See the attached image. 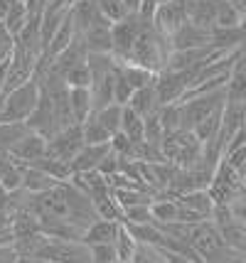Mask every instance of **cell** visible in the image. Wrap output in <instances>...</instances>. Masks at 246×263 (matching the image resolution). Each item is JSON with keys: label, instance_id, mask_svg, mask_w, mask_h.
Returning a JSON list of instances; mask_svg holds the SVG:
<instances>
[{"label": "cell", "instance_id": "6da1fadb", "mask_svg": "<svg viewBox=\"0 0 246 263\" xmlns=\"http://www.w3.org/2000/svg\"><path fill=\"white\" fill-rule=\"evenodd\" d=\"M170 57V42L167 37L158 32L155 27L150 25V20H143V27L136 42L130 47L128 59L123 64H136V67H143L153 71V74H160L165 69V62Z\"/></svg>", "mask_w": 246, "mask_h": 263}, {"label": "cell", "instance_id": "7a4b0ae2", "mask_svg": "<svg viewBox=\"0 0 246 263\" xmlns=\"http://www.w3.org/2000/svg\"><path fill=\"white\" fill-rule=\"evenodd\" d=\"M40 96H42V89L37 79H30L27 84L17 86L15 91L0 96V121L27 123V118L32 116V111L40 103Z\"/></svg>", "mask_w": 246, "mask_h": 263}, {"label": "cell", "instance_id": "3957f363", "mask_svg": "<svg viewBox=\"0 0 246 263\" xmlns=\"http://www.w3.org/2000/svg\"><path fill=\"white\" fill-rule=\"evenodd\" d=\"M204 145L197 140V136L192 130H175L167 133L160 143V153H163L165 162H173L175 167H192L195 162H199Z\"/></svg>", "mask_w": 246, "mask_h": 263}, {"label": "cell", "instance_id": "277c9868", "mask_svg": "<svg viewBox=\"0 0 246 263\" xmlns=\"http://www.w3.org/2000/svg\"><path fill=\"white\" fill-rule=\"evenodd\" d=\"M207 192H210L214 206H226L229 202H232V199L246 195L244 182H241V175L232 170L226 162H219V165H217L214 177H212L210 187H207Z\"/></svg>", "mask_w": 246, "mask_h": 263}, {"label": "cell", "instance_id": "5b68a950", "mask_svg": "<svg viewBox=\"0 0 246 263\" xmlns=\"http://www.w3.org/2000/svg\"><path fill=\"white\" fill-rule=\"evenodd\" d=\"M35 258L49 263H91V251L84 241H52L40 249Z\"/></svg>", "mask_w": 246, "mask_h": 263}, {"label": "cell", "instance_id": "8992f818", "mask_svg": "<svg viewBox=\"0 0 246 263\" xmlns=\"http://www.w3.org/2000/svg\"><path fill=\"white\" fill-rule=\"evenodd\" d=\"M185 23H190V10H187V0H173V3H163L158 5L150 15V25L163 34V37H173V34L182 27Z\"/></svg>", "mask_w": 246, "mask_h": 263}, {"label": "cell", "instance_id": "52a82bcc", "mask_svg": "<svg viewBox=\"0 0 246 263\" xmlns=\"http://www.w3.org/2000/svg\"><path fill=\"white\" fill-rule=\"evenodd\" d=\"M190 84H192V77H190V74L163 69L160 74H155V81H153V89L158 93V103H160V106L180 103L185 99V93L190 91Z\"/></svg>", "mask_w": 246, "mask_h": 263}, {"label": "cell", "instance_id": "ba28073f", "mask_svg": "<svg viewBox=\"0 0 246 263\" xmlns=\"http://www.w3.org/2000/svg\"><path fill=\"white\" fill-rule=\"evenodd\" d=\"M84 148V136H82V126H69L64 130H59L47 140V158H54V160L69 162L79 155V150Z\"/></svg>", "mask_w": 246, "mask_h": 263}, {"label": "cell", "instance_id": "9c48e42d", "mask_svg": "<svg viewBox=\"0 0 246 263\" xmlns=\"http://www.w3.org/2000/svg\"><path fill=\"white\" fill-rule=\"evenodd\" d=\"M143 27V17L141 15H128V17H123L121 23H113L111 25V45H113V59H116L118 64H123L126 59H128V52L133 42H136V37L141 32Z\"/></svg>", "mask_w": 246, "mask_h": 263}, {"label": "cell", "instance_id": "30bf717a", "mask_svg": "<svg viewBox=\"0 0 246 263\" xmlns=\"http://www.w3.org/2000/svg\"><path fill=\"white\" fill-rule=\"evenodd\" d=\"M187 241H190V246L195 249V253H197L199 258H204L207 253H212L214 249H219V246L224 243L222 236H219V229L212 224L210 219H207V221H199V224H195V227L190 229ZM202 263H204V261H202Z\"/></svg>", "mask_w": 246, "mask_h": 263}, {"label": "cell", "instance_id": "8fae6325", "mask_svg": "<svg viewBox=\"0 0 246 263\" xmlns=\"http://www.w3.org/2000/svg\"><path fill=\"white\" fill-rule=\"evenodd\" d=\"M167 42H170V52H175V49L212 47V32L210 30H202V27H197V25H192V23H185Z\"/></svg>", "mask_w": 246, "mask_h": 263}, {"label": "cell", "instance_id": "7c38bea8", "mask_svg": "<svg viewBox=\"0 0 246 263\" xmlns=\"http://www.w3.org/2000/svg\"><path fill=\"white\" fill-rule=\"evenodd\" d=\"M8 153H10L17 162H23V165H32V162H37L40 158H45V153H47V138L37 136V133L30 130V133H27L23 140H17Z\"/></svg>", "mask_w": 246, "mask_h": 263}, {"label": "cell", "instance_id": "4fadbf2b", "mask_svg": "<svg viewBox=\"0 0 246 263\" xmlns=\"http://www.w3.org/2000/svg\"><path fill=\"white\" fill-rule=\"evenodd\" d=\"M79 37H82V42L89 54H111L113 52V45H111V23L94 25L91 30H86Z\"/></svg>", "mask_w": 246, "mask_h": 263}, {"label": "cell", "instance_id": "5bb4252c", "mask_svg": "<svg viewBox=\"0 0 246 263\" xmlns=\"http://www.w3.org/2000/svg\"><path fill=\"white\" fill-rule=\"evenodd\" d=\"M121 221H111V219H96L91 227L84 229L82 241L86 246H96V243H113L118 234Z\"/></svg>", "mask_w": 246, "mask_h": 263}, {"label": "cell", "instance_id": "9a60e30c", "mask_svg": "<svg viewBox=\"0 0 246 263\" xmlns=\"http://www.w3.org/2000/svg\"><path fill=\"white\" fill-rule=\"evenodd\" d=\"M111 150V145H84L79 150V155L71 160V172L79 175V172H94L99 170L101 160L106 158V153Z\"/></svg>", "mask_w": 246, "mask_h": 263}, {"label": "cell", "instance_id": "2e32d148", "mask_svg": "<svg viewBox=\"0 0 246 263\" xmlns=\"http://www.w3.org/2000/svg\"><path fill=\"white\" fill-rule=\"evenodd\" d=\"M175 202L180 206L190 209L192 214H197L202 219H210L212 217V209H214V202L207 190H199V192H187V195H180L175 197Z\"/></svg>", "mask_w": 246, "mask_h": 263}, {"label": "cell", "instance_id": "e0dca14e", "mask_svg": "<svg viewBox=\"0 0 246 263\" xmlns=\"http://www.w3.org/2000/svg\"><path fill=\"white\" fill-rule=\"evenodd\" d=\"M69 111H71L74 126H82L84 121L94 114L91 91H89V89H69Z\"/></svg>", "mask_w": 246, "mask_h": 263}, {"label": "cell", "instance_id": "ac0fdd59", "mask_svg": "<svg viewBox=\"0 0 246 263\" xmlns=\"http://www.w3.org/2000/svg\"><path fill=\"white\" fill-rule=\"evenodd\" d=\"M128 108L133 114H138L141 118H148L153 116L158 108H160V103H158V93L153 86H145V89H138V91H133L128 101Z\"/></svg>", "mask_w": 246, "mask_h": 263}, {"label": "cell", "instance_id": "d6986e66", "mask_svg": "<svg viewBox=\"0 0 246 263\" xmlns=\"http://www.w3.org/2000/svg\"><path fill=\"white\" fill-rule=\"evenodd\" d=\"M57 180L54 177H49L47 172L37 170V167H25V177H23V190L25 192H30V195H42V192H49V190H54L57 187Z\"/></svg>", "mask_w": 246, "mask_h": 263}, {"label": "cell", "instance_id": "ffe728a7", "mask_svg": "<svg viewBox=\"0 0 246 263\" xmlns=\"http://www.w3.org/2000/svg\"><path fill=\"white\" fill-rule=\"evenodd\" d=\"M219 229V236H222V241L229 246V249H234V251L244 253L246 256V227L244 224H239V221H234V219H229L226 224H222V227H217Z\"/></svg>", "mask_w": 246, "mask_h": 263}, {"label": "cell", "instance_id": "44dd1931", "mask_svg": "<svg viewBox=\"0 0 246 263\" xmlns=\"http://www.w3.org/2000/svg\"><path fill=\"white\" fill-rule=\"evenodd\" d=\"M30 23V12H27V5L25 3H12L10 10L5 12V17H3V27L12 34V37H17V34L23 32L25 27Z\"/></svg>", "mask_w": 246, "mask_h": 263}, {"label": "cell", "instance_id": "7402d4cb", "mask_svg": "<svg viewBox=\"0 0 246 263\" xmlns=\"http://www.w3.org/2000/svg\"><path fill=\"white\" fill-rule=\"evenodd\" d=\"M118 74L128 81V86L133 91L153 86V81H155L153 71H148V69H143V67H136V64H118Z\"/></svg>", "mask_w": 246, "mask_h": 263}, {"label": "cell", "instance_id": "603a6c76", "mask_svg": "<svg viewBox=\"0 0 246 263\" xmlns=\"http://www.w3.org/2000/svg\"><path fill=\"white\" fill-rule=\"evenodd\" d=\"M118 133H123V136L128 138L130 143H143V118L138 114H133L128 106H123L121 108V130Z\"/></svg>", "mask_w": 246, "mask_h": 263}, {"label": "cell", "instance_id": "cb8c5ba5", "mask_svg": "<svg viewBox=\"0 0 246 263\" xmlns=\"http://www.w3.org/2000/svg\"><path fill=\"white\" fill-rule=\"evenodd\" d=\"M30 167H37V170L47 172L49 177H54L57 182H67L71 175H74V172H71V165H69V162L54 160V158H47V155H45V158H40L37 162H32Z\"/></svg>", "mask_w": 246, "mask_h": 263}, {"label": "cell", "instance_id": "d4e9b609", "mask_svg": "<svg viewBox=\"0 0 246 263\" xmlns=\"http://www.w3.org/2000/svg\"><path fill=\"white\" fill-rule=\"evenodd\" d=\"M91 116H94L96 121L101 123V128H104L111 138L121 130V106H116V103L106 106V108H101V111H94Z\"/></svg>", "mask_w": 246, "mask_h": 263}, {"label": "cell", "instance_id": "484cf974", "mask_svg": "<svg viewBox=\"0 0 246 263\" xmlns=\"http://www.w3.org/2000/svg\"><path fill=\"white\" fill-rule=\"evenodd\" d=\"M30 133V128L25 123H8V121H0V150H10L17 140H23Z\"/></svg>", "mask_w": 246, "mask_h": 263}, {"label": "cell", "instance_id": "4316f807", "mask_svg": "<svg viewBox=\"0 0 246 263\" xmlns=\"http://www.w3.org/2000/svg\"><path fill=\"white\" fill-rule=\"evenodd\" d=\"M10 158H12V155H10ZM25 167H27V165H23V162H17L15 158H12L10 167L3 172V177H0V187H3L5 192H20V190H23Z\"/></svg>", "mask_w": 246, "mask_h": 263}, {"label": "cell", "instance_id": "83f0119b", "mask_svg": "<svg viewBox=\"0 0 246 263\" xmlns=\"http://www.w3.org/2000/svg\"><path fill=\"white\" fill-rule=\"evenodd\" d=\"M113 249H116L118 261H123V263H130V258H133V253H136V249H138V243H136V239L130 236V231L126 229L123 224L118 227L116 241H113Z\"/></svg>", "mask_w": 246, "mask_h": 263}, {"label": "cell", "instance_id": "f1b7e54d", "mask_svg": "<svg viewBox=\"0 0 246 263\" xmlns=\"http://www.w3.org/2000/svg\"><path fill=\"white\" fill-rule=\"evenodd\" d=\"M62 79L67 84V89H91V69L86 62H82V64L71 67Z\"/></svg>", "mask_w": 246, "mask_h": 263}, {"label": "cell", "instance_id": "f546056e", "mask_svg": "<svg viewBox=\"0 0 246 263\" xmlns=\"http://www.w3.org/2000/svg\"><path fill=\"white\" fill-rule=\"evenodd\" d=\"M96 8L101 12V17L108 20V23H121L123 17H128L130 12L126 10V5H123V0H96Z\"/></svg>", "mask_w": 246, "mask_h": 263}, {"label": "cell", "instance_id": "4dcf8cb0", "mask_svg": "<svg viewBox=\"0 0 246 263\" xmlns=\"http://www.w3.org/2000/svg\"><path fill=\"white\" fill-rule=\"evenodd\" d=\"M121 224H133V227H141V224H155L150 214V204H138V206H126L123 209V219Z\"/></svg>", "mask_w": 246, "mask_h": 263}, {"label": "cell", "instance_id": "1f68e13d", "mask_svg": "<svg viewBox=\"0 0 246 263\" xmlns=\"http://www.w3.org/2000/svg\"><path fill=\"white\" fill-rule=\"evenodd\" d=\"M15 49H17L15 37H12V34L3 27V23H0V69L10 64V59L15 57Z\"/></svg>", "mask_w": 246, "mask_h": 263}, {"label": "cell", "instance_id": "d6a6232c", "mask_svg": "<svg viewBox=\"0 0 246 263\" xmlns=\"http://www.w3.org/2000/svg\"><path fill=\"white\" fill-rule=\"evenodd\" d=\"M130 263H165V258H163V251H160V249L138 243V249H136V253H133Z\"/></svg>", "mask_w": 246, "mask_h": 263}, {"label": "cell", "instance_id": "836d02e7", "mask_svg": "<svg viewBox=\"0 0 246 263\" xmlns=\"http://www.w3.org/2000/svg\"><path fill=\"white\" fill-rule=\"evenodd\" d=\"M130 96H133V89L128 86V81L118 74V67H116V79H113V103L123 108V106H128Z\"/></svg>", "mask_w": 246, "mask_h": 263}, {"label": "cell", "instance_id": "e575fe53", "mask_svg": "<svg viewBox=\"0 0 246 263\" xmlns=\"http://www.w3.org/2000/svg\"><path fill=\"white\" fill-rule=\"evenodd\" d=\"M91 251V263H116V249L113 243H96V246H89Z\"/></svg>", "mask_w": 246, "mask_h": 263}, {"label": "cell", "instance_id": "d590c367", "mask_svg": "<svg viewBox=\"0 0 246 263\" xmlns=\"http://www.w3.org/2000/svg\"><path fill=\"white\" fill-rule=\"evenodd\" d=\"M222 162H226L234 172L244 175V170H246V143L239 145V148H234V150H229V153L222 158Z\"/></svg>", "mask_w": 246, "mask_h": 263}, {"label": "cell", "instance_id": "8d00e7d4", "mask_svg": "<svg viewBox=\"0 0 246 263\" xmlns=\"http://www.w3.org/2000/svg\"><path fill=\"white\" fill-rule=\"evenodd\" d=\"M226 206H229V214H232V219L246 227V195L232 199V202H229Z\"/></svg>", "mask_w": 246, "mask_h": 263}, {"label": "cell", "instance_id": "74e56055", "mask_svg": "<svg viewBox=\"0 0 246 263\" xmlns=\"http://www.w3.org/2000/svg\"><path fill=\"white\" fill-rule=\"evenodd\" d=\"M17 251L15 246H0V263H17Z\"/></svg>", "mask_w": 246, "mask_h": 263}, {"label": "cell", "instance_id": "f35d334b", "mask_svg": "<svg viewBox=\"0 0 246 263\" xmlns=\"http://www.w3.org/2000/svg\"><path fill=\"white\" fill-rule=\"evenodd\" d=\"M163 251V249H160ZM163 258L165 263H195L192 258H187V256H180V253H173V251H163Z\"/></svg>", "mask_w": 246, "mask_h": 263}, {"label": "cell", "instance_id": "ab89813d", "mask_svg": "<svg viewBox=\"0 0 246 263\" xmlns=\"http://www.w3.org/2000/svg\"><path fill=\"white\" fill-rule=\"evenodd\" d=\"M123 5H126V10H128L130 15H141L143 0H123Z\"/></svg>", "mask_w": 246, "mask_h": 263}, {"label": "cell", "instance_id": "60d3db41", "mask_svg": "<svg viewBox=\"0 0 246 263\" xmlns=\"http://www.w3.org/2000/svg\"><path fill=\"white\" fill-rule=\"evenodd\" d=\"M15 0H0V23H3V17H5V12L10 10V5Z\"/></svg>", "mask_w": 246, "mask_h": 263}, {"label": "cell", "instance_id": "b9f144b4", "mask_svg": "<svg viewBox=\"0 0 246 263\" xmlns=\"http://www.w3.org/2000/svg\"><path fill=\"white\" fill-rule=\"evenodd\" d=\"M236 8H239V10H241V15H244V27H246V0H241Z\"/></svg>", "mask_w": 246, "mask_h": 263}, {"label": "cell", "instance_id": "7bdbcfd3", "mask_svg": "<svg viewBox=\"0 0 246 263\" xmlns=\"http://www.w3.org/2000/svg\"><path fill=\"white\" fill-rule=\"evenodd\" d=\"M5 69H8V67L0 69V96H3V81H5Z\"/></svg>", "mask_w": 246, "mask_h": 263}, {"label": "cell", "instance_id": "ee69618b", "mask_svg": "<svg viewBox=\"0 0 246 263\" xmlns=\"http://www.w3.org/2000/svg\"><path fill=\"white\" fill-rule=\"evenodd\" d=\"M241 182H244V190H246V170H244V175H241Z\"/></svg>", "mask_w": 246, "mask_h": 263}, {"label": "cell", "instance_id": "f6af8a7d", "mask_svg": "<svg viewBox=\"0 0 246 263\" xmlns=\"http://www.w3.org/2000/svg\"><path fill=\"white\" fill-rule=\"evenodd\" d=\"M163 3H173V0H158V5H163Z\"/></svg>", "mask_w": 246, "mask_h": 263}, {"label": "cell", "instance_id": "bcb514c9", "mask_svg": "<svg viewBox=\"0 0 246 263\" xmlns=\"http://www.w3.org/2000/svg\"><path fill=\"white\" fill-rule=\"evenodd\" d=\"M17 3H27V0H17Z\"/></svg>", "mask_w": 246, "mask_h": 263}, {"label": "cell", "instance_id": "7dc6e473", "mask_svg": "<svg viewBox=\"0 0 246 263\" xmlns=\"http://www.w3.org/2000/svg\"><path fill=\"white\" fill-rule=\"evenodd\" d=\"M244 57H246V49H244Z\"/></svg>", "mask_w": 246, "mask_h": 263}, {"label": "cell", "instance_id": "c3c4849f", "mask_svg": "<svg viewBox=\"0 0 246 263\" xmlns=\"http://www.w3.org/2000/svg\"><path fill=\"white\" fill-rule=\"evenodd\" d=\"M116 263H123V261H116Z\"/></svg>", "mask_w": 246, "mask_h": 263}, {"label": "cell", "instance_id": "681fc988", "mask_svg": "<svg viewBox=\"0 0 246 263\" xmlns=\"http://www.w3.org/2000/svg\"><path fill=\"white\" fill-rule=\"evenodd\" d=\"M244 263H246V261H244Z\"/></svg>", "mask_w": 246, "mask_h": 263}]
</instances>
